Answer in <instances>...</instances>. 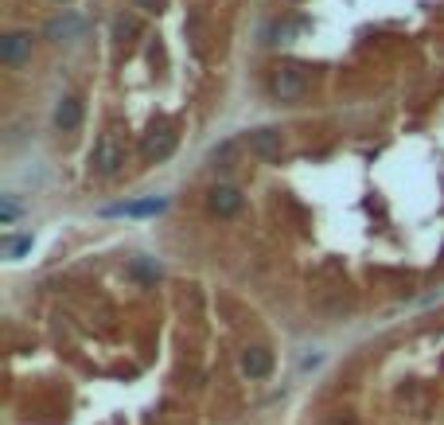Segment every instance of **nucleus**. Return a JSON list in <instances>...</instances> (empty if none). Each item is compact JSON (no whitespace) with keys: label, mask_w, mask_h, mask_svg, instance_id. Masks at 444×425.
<instances>
[{"label":"nucleus","mask_w":444,"mask_h":425,"mask_svg":"<svg viewBox=\"0 0 444 425\" xmlns=\"http://www.w3.org/2000/svg\"><path fill=\"white\" fill-rule=\"evenodd\" d=\"M327 425H355V421H351V417H331Z\"/></svg>","instance_id":"obj_16"},{"label":"nucleus","mask_w":444,"mask_h":425,"mask_svg":"<svg viewBox=\"0 0 444 425\" xmlns=\"http://www.w3.org/2000/svg\"><path fill=\"white\" fill-rule=\"evenodd\" d=\"M133 32H137L133 20H118V35H133Z\"/></svg>","instance_id":"obj_13"},{"label":"nucleus","mask_w":444,"mask_h":425,"mask_svg":"<svg viewBox=\"0 0 444 425\" xmlns=\"http://www.w3.org/2000/svg\"><path fill=\"white\" fill-rule=\"evenodd\" d=\"M207 207L215 211L218 218H234L238 211H242V192H238V187H230V184H218V187H210Z\"/></svg>","instance_id":"obj_4"},{"label":"nucleus","mask_w":444,"mask_h":425,"mask_svg":"<svg viewBox=\"0 0 444 425\" xmlns=\"http://www.w3.org/2000/svg\"><path fill=\"white\" fill-rule=\"evenodd\" d=\"M16 203H12V199H4V223H12V218H16Z\"/></svg>","instance_id":"obj_14"},{"label":"nucleus","mask_w":444,"mask_h":425,"mask_svg":"<svg viewBox=\"0 0 444 425\" xmlns=\"http://www.w3.org/2000/svg\"><path fill=\"white\" fill-rule=\"evenodd\" d=\"M32 250V238H12L8 242V258H20V254Z\"/></svg>","instance_id":"obj_11"},{"label":"nucleus","mask_w":444,"mask_h":425,"mask_svg":"<svg viewBox=\"0 0 444 425\" xmlns=\"http://www.w3.org/2000/svg\"><path fill=\"white\" fill-rule=\"evenodd\" d=\"M250 149L258 152L261 160L273 164V160H281V133H277V129H253L250 133Z\"/></svg>","instance_id":"obj_6"},{"label":"nucleus","mask_w":444,"mask_h":425,"mask_svg":"<svg viewBox=\"0 0 444 425\" xmlns=\"http://www.w3.org/2000/svg\"><path fill=\"white\" fill-rule=\"evenodd\" d=\"M82 35H86V20L75 16V12H67V16L47 24V39H82Z\"/></svg>","instance_id":"obj_8"},{"label":"nucleus","mask_w":444,"mask_h":425,"mask_svg":"<svg viewBox=\"0 0 444 425\" xmlns=\"http://www.w3.org/2000/svg\"><path fill=\"white\" fill-rule=\"evenodd\" d=\"M27 55H32V35L12 32V35H4V39H0V58H4L8 67H20Z\"/></svg>","instance_id":"obj_5"},{"label":"nucleus","mask_w":444,"mask_h":425,"mask_svg":"<svg viewBox=\"0 0 444 425\" xmlns=\"http://www.w3.org/2000/svg\"><path fill=\"white\" fill-rule=\"evenodd\" d=\"M133 269H137V273H141V277H148V281H156V273H160L156 266H148V261H137Z\"/></svg>","instance_id":"obj_12"},{"label":"nucleus","mask_w":444,"mask_h":425,"mask_svg":"<svg viewBox=\"0 0 444 425\" xmlns=\"http://www.w3.org/2000/svg\"><path fill=\"white\" fill-rule=\"evenodd\" d=\"M164 211V199L148 195V199H133V203H118V207H106V215H125V218H148Z\"/></svg>","instance_id":"obj_7"},{"label":"nucleus","mask_w":444,"mask_h":425,"mask_svg":"<svg viewBox=\"0 0 444 425\" xmlns=\"http://www.w3.org/2000/svg\"><path fill=\"white\" fill-rule=\"evenodd\" d=\"M176 141H179L176 129H152L141 141V156L148 160V164H160V160H168L172 152H176Z\"/></svg>","instance_id":"obj_3"},{"label":"nucleus","mask_w":444,"mask_h":425,"mask_svg":"<svg viewBox=\"0 0 444 425\" xmlns=\"http://www.w3.org/2000/svg\"><path fill=\"white\" fill-rule=\"evenodd\" d=\"M269 371H273V355H269L265 347L242 351V375H246V378H265Z\"/></svg>","instance_id":"obj_9"},{"label":"nucleus","mask_w":444,"mask_h":425,"mask_svg":"<svg viewBox=\"0 0 444 425\" xmlns=\"http://www.w3.org/2000/svg\"><path fill=\"white\" fill-rule=\"evenodd\" d=\"M137 4H141V8H148V12H156V4H160V0H137Z\"/></svg>","instance_id":"obj_15"},{"label":"nucleus","mask_w":444,"mask_h":425,"mask_svg":"<svg viewBox=\"0 0 444 425\" xmlns=\"http://www.w3.org/2000/svg\"><path fill=\"white\" fill-rule=\"evenodd\" d=\"M121 164H125V144H121L118 129H106V133L98 137V144H94V152H90V168H94V175L109 180V175L121 172Z\"/></svg>","instance_id":"obj_1"},{"label":"nucleus","mask_w":444,"mask_h":425,"mask_svg":"<svg viewBox=\"0 0 444 425\" xmlns=\"http://www.w3.org/2000/svg\"><path fill=\"white\" fill-rule=\"evenodd\" d=\"M55 125L63 129V133H70V129L82 125V101L78 98H59V106H55Z\"/></svg>","instance_id":"obj_10"},{"label":"nucleus","mask_w":444,"mask_h":425,"mask_svg":"<svg viewBox=\"0 0 444 425\" xmlns=\"http://www.w3.org/2000/svg\"><path fill=\"white\" fill-rule=\"evenodd\" d=\"M304 90H308V78H304L300 67H281L273 75V98L277 101H300Z\"/></svg>","instance_id":"obj_2"}]
</instances>
